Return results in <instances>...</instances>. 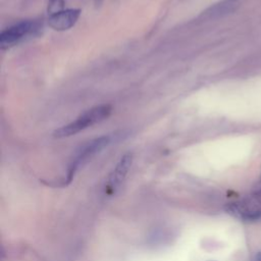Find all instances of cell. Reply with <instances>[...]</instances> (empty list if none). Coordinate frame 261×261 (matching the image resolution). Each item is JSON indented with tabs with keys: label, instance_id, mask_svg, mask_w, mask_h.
Wrapping results in <instances>:
<instances>
[{
	"label": "cell",
	"instance_id": "6da1fadb",
	"mask_svg": "<svg viewBox=\"0 0 261 261\" xmlns=\"http://www.w3.org/2000/svg\"><path fill=\"white\" fill-rule=\"evenodd\" d=\"M227 213L234 217L245 220L254 221L261 219V180H259L242 199L229 203L226 206Z\"/></svg>",
	"mask_w": 261,
	"mask_h": 261
},
{
	"label": "cell",
	"instance_id": "7a4b0ae2",
	"mask_svg": "<svg viewBox=\"0 0 261 261\" xmlns=\"http://www.w3.org/2000/svg\"><path fill=\"white\" fill-rule=\"evenodd\" d=\"M110 113H111V106L108 104L95 106L87 110L86 112H84L74 121L55 130L54 137L66 138V137L73 136L85 128L106 119L110 115Z\"/></svg>",
	"mask_w": 261,
	"mask_h": 261
},
{
	"label": "cell",
	"instance_id": "3957f363",
	"mask_svg": "<svg viewBox=\"0 0 261 261\" xmlns=\"http://www.w3.org/2000/svg\"><path fill=\"white\" fill-rule=\"evenodd\" d=\"M40 30V22L37 20H22L0 34V45L2 49L9 48L29 36L35 35Z\"/></svg>",
	"mask_w": 261,
	"mask_h": 261
},
{
	"label": "cell",
	"instance_id": "277c9868",
	"mask_svg": "<svg viewBox=\"0 0 261 261\" xmlns=\"http://www.w3.org/2000/svg\"><path fill=\"white\" fill-rule=\"evenodd\" d=\"M111 141V138L109 136H104L97 138L91 142H88L86 145L81 147V149L76 152L74 158L71 161V164L68 169L67 177L68 180L71 179L75 171L84 164L86 163L91 157H93L95 154H97L99 151H101L103 148H105Z\"/></svg>",
	"mask_w": 261,
	"mask_h": 261
},
{
	"label": "cell",
	"instance_id": "5b68a950",
	"mask_svg": "<svg viewBox=\"0 0 261 261\" xmlns=\"http://www.w3.org/2000/svg\"><path fill=\"white\" fill-rule=\"evenodd\" d=\"M132 162H133V155L130 153L124 154L119 159V161L113 168L112 172L110 173L107 184L105 186V193L108 196H112L113 194H115V192L121 186L132 166Z\"/></svg>",
	"mask_w": 261,
	"mask_h": 261
},
{
	"label": "cell",
	"instance_id": "8992f818",
	"mask_svg": "<svg viewBox=\"0 0 261 261\" xmlns=\"http://www.w3.org/2000/svg\"><path fill=\"white\" fill-rule=\"evenodd\" d=\"M81 14L80 9H65L53 13L48 18L49 25L56 31H65L74 25Z\"/></svg>",
	"mask_w": 261,
	"mask_h": 261
},
{
	"label": "cell",
	"instance_id": "52a82bcc",
	"mask_svg": "<svg viewBox=\"0 0 261 261\" xmlns=\"http://www.w3.org/2000/svg\"><path fill=\"white\" fill-rule=\"evenodd\" d=\"M62 7H63V0H50L49 11L51 12V14L61 11Z\"/></svg>",
	"mask_w": 261,
	"mask_h": 261
},
{
	"label": "cell",
	"instance_id": "ba28073f",
	"mask_svg": "<svg viewBox=\"0 0 261 261\" xmlns=\"http://www.w3.org/2000/svg\"><path fill=\"white\" fill-rule=\"evenodd\" d=\"M252 261H261V252L256 253V255L254 256V258L252 259Z\"/></svg>",
	"mask_w": 261,
	"mask_h": 261
},
{
	"label": "cell",
	"instance_id": "9c48e42d",
	"mask_svg": "<svg viewBox=\"0 0 261 261\" xmlns=\"http://www.w3.org/2000/svg\"><path fill=\"white\" fill-rule=\"evenodd\" d=\"M94 1H95V4H96L97 6H99V5H101V3H102L103 0H94Z\"/></svg>",
	"mask_w": 261,
	"mask_h": 261
},
{
	"label": "cell",
	"instance_id": "30bf717a",
	"mask_svg": "<svg viewBox=\"0 0 261 261\" xmlns=\"http://www.w3.org/2000/svg\"><path fill=\"white\" fill-rule=\"evenodd\" d=\"M260 180H261V175H260Z\"/></svg>",
	"mask_w": 261,
	"mask_h": 261
},
{
	"label": "cell",
	"instance_id": "8fae6325",
	"mask_svg": "<svg viewBox=\"0 0 261 261\" xmlns=\"http://www.w3.org/2000/svg\"><path fill=\"white\" fill-rule=\"evenodd\" d=\"M209 261H213V260H209Z\"/></svg>",
	"mask_w": 261,
	"mask_h": 261
}]
</instances>
